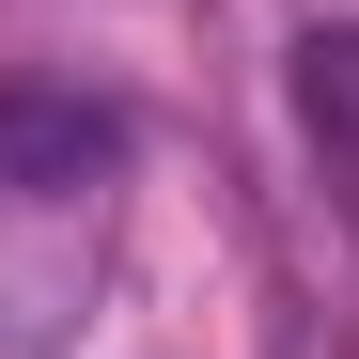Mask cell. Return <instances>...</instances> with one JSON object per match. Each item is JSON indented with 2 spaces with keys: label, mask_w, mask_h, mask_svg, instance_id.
Returning a JSON list of instances; mask_svg holds the SVG:
<instances>
[{
  "label": "cell",
  "mask_w": 359,
  "mask_h": 359,
  "mask_svg": "<svg viewBox=\"0 0 359 359\" xmlns=\"http://www.w3.org/2000/svg\"><path fill=\"white\" fill-rule=\"evenodd\" d=\"M126 126L94 94H0V188H109Z\"/></svg>",
  "instance_id": "cell-1"
}]
</instances>
